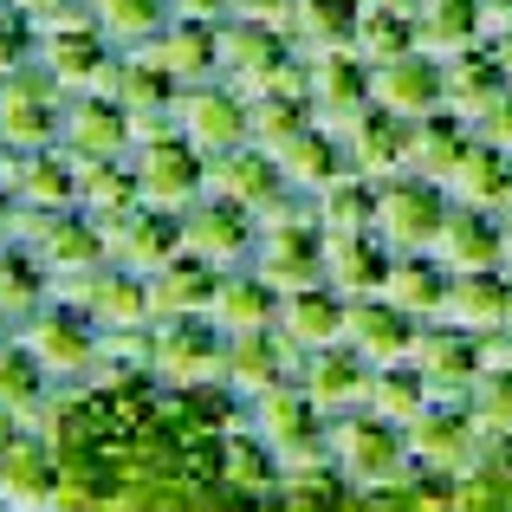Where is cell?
<instances>
[{
    "label": "cell",
    "mask_w": 512,
    "mask_h": 512,
    "mask_svg": "<svg viewBox=\"0 0 512 512\" xmlns=\"http://www.w3.org/2000/svg\"><path fill=\"white\" fill-rule=\"evenodd\" d=\"M506 98H512V72L493 59L487 46H474V52H461V59H448V111H454V117H467V124L480 130Z\"/></svg>",
    "instance_id": "836d02e7"
},
{
    "label": "cell",
    "mask_w": 512,
    "mask_h": 512,
    "mask_svg": "<svg viewBox=\"0 0 512 512\" xmlns=\"http://www.w3.org/2000/svg\"><path fill=\"white\" fill-rule=\"evenodd\" d=\"M65 130V91L46 65H26V72L0 78V143L13 150H52Z\"/></svg>",
    "instance_id": "ba28073f"
},
{
    "label": "cell",
    "mask_w": 512,
    "mask_h": 512,
    "mask_svg": "<svg viewBox=\"0 0 512 512\" xmlns=\"http://www.w3.org/2000/svg\"><path fill=\"white\" fill-rule=\"evenodd\" d=\"M493 0H415V46L428 59H461V52L487 46Z\"/></svg>",
    "instance_id": "cb8c5ba5"
},
{
    "label": "cell",
    "mask_w": 512,
    "mask_h": 512,
    "mask_svg": "<svg viewBox=\"0 0 512 512\" xmlns=\"http://www.w3.org/2000/svg\"><path fill=\"white\" fill-rule=\"evenodd\" d=\"M487 435L480 422L461 409V402H435L422 422H409V454H415V474H454L461 480L467 467L480 461Z\"/></svg>",
    "instance_id": "9a60e30c"
},
{
    "label": "cell",
    "mask_w": 512,
    "mask_h": 512,
    "mask_svg": "<svg viewBox=\"0 0 512 512\" xmlns=\"http://www.w3.org/2000/svg\"><path fill=\"white\" fill-rule=\"evenodd\" d=\"M370 363L357 357L350 344H331V350H312V357H299V389L312 396V409L325 415V422H338V415H357L363 402H370Z\"/></svg>",
    "instance_id": "ac0fdd59"
},
{
    "label": "cell",
    "mask_w": 512,
    "mask_h": 512,
    "mask_svg": "<svg viewBox=\"0 0 512 512\" xmlns=\"http://www.w3.org/2000/svg\"><path fill=\"white\" fill-rule=\"evenodd\" d=\"M13 221H20V201H13V188L0 182V240H13Z\"/></svg>",
    "instance_id": "6f0895ef"
},
{
    "label": "cell",
    "mask_w": 512,
    "mask_h": 512,
    "mask_svg": "<svg viewBox=\"0 0 512 512\" xmlns=\"http://www.w3.org/2000/svg\"><path fill=\"white\" fill-rule=\"evenodd\" d=\"M175 20H208V26H227L234 20V0H169Z\"/></svg>",
    "instance_id": "f5cc1de1"
},
{
    "label": "cell",
    "mask_w": 512,
    "mask_h": 512,
    "mask_svg": "<svg viewBox=\"0 0 512 512\" xmlns=\"http://www.w3.org/2000/svg\"><path fill=\"white\" fill-rule=\"evenodd\" d=\"M130 163H137V182H143V201L150 208H195L201 195H208V156L195 150L188 137H163V143H143V150H130Z\"/></svg>",
    "instance_id": "4fadbf2b"
},
{
    "label": "cell",
    "mask_w": 512,
    "mask_h": 512,
    "mask_svg": "<svg viewBox=\"0 0 512 512\" xmlns=\"http://www.w3.org/2000/svg\"><path fill=\"white\" fill-rule=\"evenodd\" d=\"M13 7H20V13H33V20H46V13H59L65 0H13Z\"/></svg>",
    "instance_id": "91938a15"
},
{
    "label": "cell",
    "mask_w": 512,
    "mask_h": 512,
    "mask_svg": "<svg viewBox=\"0 0 512 512\" xmlns=\"http://www.w3.org/2000/svg\"><path fill=\"white\" fill-rule=\"evenodd\" d=\"M52 266L39 260L26 240H0V312L7 318H33L39 305H52Z\"/></svg>",
    "instance_id": "ab89813d"
},
{
    "label": "cell",
    "mask_w": 512,
    "mask_h": 512,
    "mask_svg": "<svg viewBox=\"0 0 512 512\" xmlns=\"http://www.w3.org/2000/svg\"><path fill=\"white\" fill-rule=\"evenodd\" d=\"M20 208H78V156L72 150H26L20 182H13Z\"/></svg>",
    "instance_id": "60d3db41"
},
{
    "label": "cell",
    "mask_w": 512,
    "mask_h": 512,
    "mask_svg": "<svg viewBox=\"0 0 512 512\" xmlns=\"http://www.w3.org/2000/svg\"><path fill=\"white\" fill-rule=\"evenodd\" d=\"M448 292H454V273L435 253H402L389 286H383V299L396 305V312H409L415 325H441V318H448Z\"/></svg>",
    "instance_id": "d590c367"
},
{
    "label": "cell",
    "mask_w": 512,
    "mask_h": 512,
    "mask_svg": "<svg viewBox=\"0 0 512 512\" xmlns=\"http://www.w3.org/2000/svg\"><path fill=\"white\" fill-rule=\"evenodd\" d=\"M253 273L286 299V292L325 286V227H286V234H260L253 247Z\"/></svg>",
    "instance_id": "603a6c76"
},
{
    "label": "cell",
    "mask_w": 512,
    "mask_h": 512,
    "mask_svg": "<svg viewBox=\"0 0 512 512\" xmlns=\"http://www.w3.org/2000/svg\"><path fill=\"white\" fill-rule=\"evenodd\" d=\"M480 143H493V150H506V156H512V98L487 117V124H480Z\"/></svg>",
    "instance_id": "9f6ffc18"
},
{
    "label": "cell",
    "mask_w": 512,
    "mask_h": 512,
    "mask_svg": "<svg viewBox=\"0 0 512 512\" xmlns=\"http://www.w3.org/2000/svg\"><path fill=\"white\" fill-rule=\"evenodd\" d=\"M435 260L448 266L454 279L461 273H506V227H500V214L454 208L448 227H441V240H435Z\"/></svg>",
    "instance_id": "f1b7e54d"
},
{
    "label": "cell",
    "mask_w": 512,
    "mask_h": 512,
    "mask_svg": "<svg viewBox=\"0 0 512 512\" xmlns=\"http://www.w3.org/2000/svg\"><path fill=\"white\" fill-rule=\"evenodd\" d=\"M312 214L325 234H376V182L363 175H344L325 195H312Z\"/></svg>",
    "instance_id": "681fc988"
},
{
    "label": "cell",
    "mask_w": 512,
    "mask_h": 512,
    "mask_svg": "<svg viewBox=\"0 0 512 512\" xmlns=\"http://www.w3.org/2000/svg\"><path fill=\"white\" fill-rule=\"evenodd\" d=\"M474 143H480V130L467 124V117H454V111L415 117V124H409V175H428V182L448 188L454 169L474 156Z\"/></svg>",
    "instance_id": "1f68e13d"
},
{
    "label": "cell",
    "mask_w": 512,
    "mask_h": 512,
    "mask_svg": "<svg viewBox=\"0 0 512 512\" xmlns=\"http://www.w3.org/2000/svg\"><path fill=\"white\" fill-rule=\"evenodd\" d=\"M221 78L240 91V98H273V91L305 98V52L292 46L286 26L227 20L221 26Z\"/></svg>",
    "instance_id": "6da1fadb"
},
{
    "label": "cell",
    "mask_w": 512,
    "mask_h": 512,
    "mask_svg": "<svg viewBox=\"0 0 512 512\" xmlns=\"http://www.w3.org/2000/svg\"><path fill=\"white\" fill-rule=\"evenodd\" d=\"M305 98H312L318 124L338 130L350 111L370 104V65H363L350 46L344 52H312V59H305Z\"/></svg>",
    "instance_id": "4316f807"
},
{
    "label": "cell",
    "mask_w": 512,
    "mask_h": 512,
    "mask_svg": "<svg viewBox=\"0 0 512 512\" xmlns=\"http://www.w3.org/2000/svg\"><path fill=\"white\" fill-rule=\"evenodd\" d=\"M143 52H150V59L163 65L182 91L221 78V26H208V20H175V13H169V26Z\"/></svg>",
    "instance_id": "f546056e"
},
{
    "label": "cell",
    "mask_w": 512,
    "mask_h": 512,
    "mask_svg": "<svg viewBox=\"0 0 512 512\" xmlns=\"http://www.w3.org/2000/svg\"><path fill=\"white\" fill-rule=\"evenodd\" d=\"M318 124V111H312V98H292V91H273V98H247V137L260 143V150H286L299 130H312Z\"/></svg>",
    "instance_id": "c3c4849f"
},
{
    "label": "cell",
    "mask_w": 512,
    "mask_h": 512,
    "mask_svg": "<svg viewBox=\"0 0 512 512\" xmlns=\"http://www.w3.org/2000/svg\"><path fill=\"white\" fill-rule=\"evenodd\" d=\"M299 0H234V20H266V26H286Z\"/></svg>",
    "instance_id": "db71d44e"
},
{
    "label": "cell",
    "mask_w": 512,
    "mask_h": 512,
    "mask_svg": "<svg viewBox=\"0 0 512 512\" xmlns=\"http://www.w3.org/2000/svg\"><path fill=\"white\" fill-rule=\"evenodd\" d=\"M208 195H221V201H234V208L260 214V208H273L279 195H292V188H286V169H279L273 150L240 143V150H227V156H208Z\"/></svg>",
    "instance_id": "ffe728a7"
},
{
    "label": "cell",
    "mask_w": 512,
    "mask_h": 512,
    "mask_svg": "<svg viewBox=\"0 0 512 512\" xmlns=\"http://www.w3.org/2000/svg\"><path fill=\"white\" fill-rule=\"evenodd\" d=\"M409 363L422 370V383L435 389V402H461L467 409V396H474V383H480V338H467V331H454V325H422Z\"/></svg>",
    "instance_id": "2e32d148"
},
{
    "label": "cell",
    "mask_w": 512,
    "mask_h": 512,
    "mask_svg": "<svg viewBox=\"0 0 512 512\" xmlns=\"http://www.w3.org/2000/svg\"><path fill=\"white\" fill-rule=\"evenodd\" d=\"M208 318L227 338H240V331H273L279 325V292L266 286L253 266H234V273H221V286H214Z\"/></svg>",
    "instance_id": "f35d334b"
},
{
    "label": "cell",
    "mask_w": 512,
    "mask_h": 512,
    "mask_svg": "<svg viewBox=\"0 0 512 512\" xmlns=\"http://www.w3.org/2000/svg\"><path fill=\"white\" fill-rule=\"evenodd\" d=\"M448 195H454V208L500 214V208H506V195H512V156H506V150H493V143H474V156L454 169Z\"/></svg>",
    "instance_id": "ee69618b"
},
{
    "label": "cell",
    "mask_w": 512,
    "mask_h": 512,
    "mask_svg": "<svg viewBox=\"0 0 512 512\" xmlns=\"http://www.w3.org/2000/svg\"><path fill=\"white\" fill-rule=\"evenodd\" d=\"M389 273H396V253H389L376 234H325V286L344 292L350 305L383 299Z\"/></svg>",
    "instance_id": "484cf974"
},
{
    "label": "cell",
    "mask_w": 512,
    "mask_h": 512,
    "mask_svg": "<svg viewBox=\"0 0 512 512\" xmlns=\"http://www.w3.org/2000/svg\"><path fill=\"white\" fill-rule=\"evenodd\" d=\"M214 286H221V266L195 260V253L182 247L169 266H156V273H150V305H156V325H163V318H208Z\"/></svg>",
    "instance_id": "e575fe53"
},
{
    "label": "cell",
    "mask_w": 512,
    "mask_h": 512,
    "mask_svg": "<svg viewBox=\"0 0 512 512\" xmlns=\"http://www.w3.org/2000/svg\"><path fill=\"white\" fill-rule=\"evenodd\" d=\"M227 370V331L214 318H163L156 325V357L150 376L169 389H201V383H221Z\"/></svg>",
    "instance_id": "30bf717a"
},
{
    "label": "cell",
    "mask_w": 512,
    "mask_h": 512,
    "mask_svg": "<svg viewBox=\"0 0 512 512\" xmlns=\"http://www.w3.org/2000/svg\"><path fill=\"white\" fill-rule=\"evenodd\" d=\"M39 65L59 78L65 98H78V91H111L117 52H111V33L98 26V13H91V0H65L59 13L39 20Z\"/></svg>",
    "instance_id": "7a4b0ae2"
},
{
    "label": "cell",
    "mask_w": 512,
    "mask_h": 512,
    "mask_svg": "<svg viewBox=\"0 0 512 512\" xmlns=\"http://www.w3.org/2000/svg\"><path fill=\"white\" fill-rule=\"evenodd\" d=\"M350 52H357L363 65H389V59H409L415 46V7H376V0H363V20H357V39H350Z\"/></svg>",
    "instance_id": "f6af8a7d"
},
{
    "label": "cell",
    "mask_w": 512,
    "mask_h": 512,
    "mask_svg": "<svg viewBox=\"0 0 512 512\" xmlns=\"http://www.w3.org/2000/svg\"><path fill=\"white\" fill-rule=\"evenodd\" d=\"M175 124H182V137L195 143L201 156H227L240 150L247 137V98H240L227 78H208V85H188L182 98H175Z\"/></svg>",
    "instance_id": "5bb4252c"
},
{
    "label": "cell",
    "mask_w": 512,
    "mask_h": 512,
    "mask_svg": "<svg viewBox=\"0 0 512 512\" xmlns=\"http://www.w3.org/2000/svg\"><path fill=\"white\" fill-rule=\"evenodd\" d=\"M20 344L33 350L39 363H46V376L52 383H85L91 376V363H98V344H104V331L91 325L85 312H72V305H39L33 318H20Z\"/></svg>",
    "instance_id": "9c48e42d"
},
{
    "label": "cell",
    "mask_w": 512,
    "mask_h": 512,
    "mask_svg": "<svg viewBox=\"0 0 512 512\" xmlns=\"http://www.w3.org/2000/svg\"><path fill=\"white\" fill-rule=\"evenodd\" d=\"M376 7H415V0H376Z\"/></svg>",
    "instance_id": "6125c7cd"
},
{
    "label": "cell",
    "mask_w": 512,
    "mask_h": 512,
    "mask_svg": "<svg viewBox=\"0 0 512 512\" xmlns=\"http://www.w3.org/2000/svg\"><path fill=\"white\" fill-rule=\"evenodd\" d=\"M20 428V415H0V448H7V435Z\"/></svg>",
    "instance_id": "94428289"
},
{
    "label": "cell",
    "mask_w": 512,
    "mask_h": 512,
    "mask_svg": "<svg viewBox=\"0 0 512 512\" xmlns=\"http://www.w3.org/2000/svg\"><path fill=\"white\" fill-rule=\"evenodd\" d=\"M52 389H59V383L46 376V363H39L33 350H26L20 338H0V415H20V422H26Z\"/></svg>",
    "instance_id": "7dc6e473"
},
{
    "label": "cell",
    "mask_w": 512,
    "mask_h": 512,
    "mask_svg": "<svg viewBox=\"0 0 512 512\" xmlns=\"http://www.w3.org/2000/svg\"><path fill=\"white\" fill-rule=\"evenodd\" d=\"M370 104H383V111L396 117H435L448 111V65L428 59V52H409V59H389L370 72Z\"/></svg>",
    "instance_id": "d6986e66"
},
{
    "label": "cell",
    "mask_w": 512,
    "mask_h": 512,
    "mask_svg": "<svg viewBox=\"0 0 512 512\" xmlns=\"http://www.w3.org/2000/svg\"><path fill=\"white\" fill-rule=\"evenodd\" d=\"M487 52L512 72V7H493V20H487Z\"/></svg>",
    "instance_id": "11a10c76"
},
{
    "label": "cell",
    "mask_w": 512,
    "mask_h": 512,
    "mask_svg": "<svg viewBox=\"0 0 512 512\" xmlns=\"http://www.w3.org/2000/svg\"><path fill=\"white\" fill-rule=\"evenodd\" d=\"M331 467H338L357 493H389V487H409L415 480L409 435L389 428L383 415H370V409L331 422Z\"/></svg>",
    "instance_id": "3957f363"
},
{
    "label": "cell",
    "mask_w": 512,
    "mask_h": 512,
    "mask_svg": "<svg viewBox=\"0 0 512 512\" xmlns=\"http://www.w3.org/2000/svg\"><path fill=\"white\" fill-rule=\"evenodd\" d=\"M78 208L104 227L124 221L130 208H143L137 163H130V156H85V163H78Z\"/></svg>",
    "instance_id": "74e56055"
},
{
    "label": "cell",
    "mask_w": 512,
    "mask_h": 512,
    "mask_svg": "<svg viewBox=\"0 0 512 512\" xmlns=\"http://www.w3.org/2000/svg\"><path fill=\"white\" fill-rule=\"evenodd\" d=\"M111 98L124 104L130 117H150V111H175V98H182V85L163 72V65L150 59V52H117V72H111Z\"/></svg>",
    "instance_id": "7bdbcfd3"
},
{
    "label": "cell",
    "mask_w": 512,
    "mask_h": 512,
    "mask_svg": "<svg viewBox=\"0 0 512 512\" xmlns=\"http://www.w3.org/2000/svg\"><path fill=\"white\" fill-rule=\"evenodd\" d=\"M370 415H383L389 428H402L409 435V422H422L428 409H435V389L422 383V370L415 363H389V370L370 376V402H363Z\"/></svg>",
    "instance_id": "bcb514c9"
},
{
    "label": "cell",
    "mask_w": 512,
    "mask_h": 512,
    "mask_svg": "<svg viewBox=\"0 0 512 512\" xmlns=\"http://www.w3.org/2000/svg\"><path fill=\"white\" fill-rule=\"evenodd\" d=\"M59 150H72L78 163L85 156H130V111L111 98V91H78L65 98V130H59Z\"/></svg>",
    "instance_id": "7402d4cb"
},
{
    "label": "cell",
    "mask_w": 512,
    "mask_h": 512,
    "mask_svg": "<svg viewBox=\"0 0 512 512\" xmlns=\"http://www.w3.org/2000/svg\"><path fill=\"white\" fill-rule=\"evenodd\" d=\"M221 383L234 389L240 402H260V396H273V389L299 383V350L279 338V331H240V338H227Z\"/></svg>",
    "instance_id": "e0dca14e"
},
{
    "label": "cell",
    "mask_w": 512,
    "mask_h": 512,
    "mask_svg": "<svg viewBox=\"0 0 512 512\" xmlns=\"http://www.w3.org/2000/svg\"><path fill=\"white\" fill-rule=\"evenodd\" d=\"M13 240H26V247L52 266V279L91 273V266L111 260V247H104V221H91L85 208H20Z\"/></svg>",
    "instance_id": "52a82bcc"
},
{
    "label": "cell",
    "mask_w": 512,
    "mask_h": 512,
    "mask_svg": "<svg viewBox=\"0 0 512 512\" xmlns=\"http://www.w3.org/2000/svg\"><path fill=\"white\" fill-rule=\"evenodd\" d=\"M357 20H363V0H299L286 20L292 46L312 59V52H344L357 39Z\"/></svg>",
    "instance_id": "b9f144b4"
},
{
    "label": "cell",
    "mask_w": 512,
    "mask_h": 512,
    "mask_svg": "<svg viewBox=\"0 0 512 512\" xmlns=\"http://www.w3.org/2000/svg\"><path fill=\"white\" fill-rule=\"evenodd\" d=\"M344 325H350V299L331 286H305V292H286L279 299V338H286L299 357H312V350H331L344 344Z\"/></svg>",
    "instance_id": "83f0119b"
},
{
    "label": "cell",
    "mask_w": 512,
    "mask_h": 512,
    "mask_svg": "<svg viewBox=\"0 0 512 512\" xmlns=\"http://www.w3.org/2000/svg\"><path fill=\"white\" fill-rule=\"evenodd\" d=\"M441 325H454V331H467V338H506V325H512V279L506 273H461L454 279V292H448V318Z\"/></svg>",
    "instance_id": "d6a6232c"
},
{
    "label": "cell",
    "mask_w": 512,
    "mask_h": 512,
    "mask_svg": "<svg viewBox=\"0 0 512 512\" xmlns=\"http://www.w3.org/2000/svg\"><path fill=\"white\" fill-rule=\"evenodd\" d=\"M506 279H512V247H506Z\"/></svg>",
    "instance_id": "be15d7a7"
},
{
    "label": "cell",
    "mask_w": 512,
    "mask_h": 512,
    "mask_svg": "<svg viewBox=\"0 0 512 512\" xmlns=\"http://www.w3.org/2000/svg\"><path fill=\"white\" fill-rule=\"evenodd\" d=\"M338 143L350 156V175H363V182H396V175H409V117L383 111V104H363V111H350L338 124Z\"/></svg>",
    "instance_id": "7c38bea8"
},
{
    "label": "cell",
    "mask_w": 512,
    "mask_h": 512,
    "mask_svg": "<svg viewBox=\"0 0 512 512\" xmlns=\"http://www.w3.org/2000/svg\"><path fill=\"white\" fill-rule=\"evenodd\" d=\"M20 163H26V150H13V143H0V182H20Z\"/></svg>",
    "instance_id": "680465c9"
},
{
    "label": "cell",
    "mask_w": 512,
    "mask_h": 512,
    "mask_svg": "<svg viewBox=\"0 0 512 512\" xmlns=\"http://www.w3.org/2000/svg\"><path fill=\"white\" fill-rule=\"evenodd\" d=\"M493 7H512V0H493Z\"/></svg>",
    "instance_id": "03108f58"
},
{
    "label": "cell",
    "mask_w": 512,
    "mask_h": 512,
    "mask_svg": "<svg viewBox=\"0 0 512 512\" xmlns=\"http://www.w3.org/2000/svg\"><path fill=\"white\" fill-rule=\"evenodd\" d=\"M0 338H7V312H0Z\"/></svg>",
    "instance_id": "e7e4bbea"
},
{
    "label": "cell",
    "mask_w": 512,
    "mask_h": 512,
    "mask_svg": "<svg viewBox=\"0 0 512 512\" xmlns=\"http://www.w3.org/2000/svg\"><path fill=\"white\" fill-rule=\"evenodd\" d=\"M182 247L195 253V260L234 273V266H253L260 221H253L247 208H234V201H221V195H201L195 208H182Z\"/></svg>",
    "instance_id": "8fae6325"
},
{
    "label": "cell",
    "mask_w": 512,
    "mask_h": 512,
    "mask_svg": "<svg viewBox=\"0 0 512 512\" xmlns=\"http://www.w3.org/2000/svg\"><path fill=\"white\" fill-rule=\"evenodd\" d=\"M247 428L279 454L286 480L292 474H312V467H331V422L312 409V396H305L299 383H286V389H273V396L247 402Z\"/></svg>",
    "instance_id": "277c9868"
},
{
    "label": "cell",
    "mask_w": 512,
    "mask_h": 512,
    "mask_svg": "<svg viewBox=\"0 0 512 512\" xmlns=\"http://www.w3.org/2000/svg\"><path fill=\"white\" fill-rule=\"evenodd\" d=\"M91 13L117 46H150L169 26V0H91Z\"/></svg>",
    "instance_id": "f907efd6"
},
{
    "label": "cell",
    "mask_w": 512,
    "mask_h": 512,
    "mask_svg": "<svg viewBox=\"0 0 512 512\" xmlns=\"http://www.w3.org/2000/svg\"><path fill=\"white\" fill-rule=\"evenodd\" d=\"M33 52H39V20H33V13H20L13 0H0V78L26 72Z\"/></svg>",
    "instance_id": "816d5d0a"
},
{
    "label": "cell",
    "mask_w": 512,
    "mask_h": 512,
    "mask_svg": "<svg viewBox=\"0 0 512 512\" xmlns=\"http://www.w3.org/2000/svg\"><path fill=\"white\" fill-rule=\"evenodd\" d=\"M415 318L409 312H396L389 299H357L350 305V325H344V344L357 350L370 370H389V363H409V350H415Z\"/></svg>",
    "instance_id": "4dcf8cb0"
},
{
    "label": "cell",
    "mask_w": 512,
    "mask_h": 512,
    "mask_svg": "<svg viewBox=\"0 0 512 512\" xmlns=\"http://www.w3.org/2000/svg\"><path fill=\"white\" fill-rule=\"evenodd\" d=\"M448 214H454V195L441 182H428V175H396V182L376 188V240L396 260L402 253H435Z\"/></svg>",
    "instance_id": "5b68a950"
},
{
    "label": "cell",
    "mask_w": 512,
    "mask_h": 512,
    "mask_svg": "<svg viewBox=\"0 0 512 512\" xmlns=\"http://www.w3.org/2000/svg\"><path fill=\"white\" fill-rule=\"evenodd\" d=\"M0 493L13 506H46L52 512V493H59V448H52L39 428H13L7 448H0Z\"/></svg>",
    "instance_id": "d4e9b609"
},
{
    "label": "cell",
    "mask_w": 512,
    "mask_h": 512,
    "mask_svg": "<svg viewBox=\"0 0 512 512\" xmlns=\"http://www.w3.org/2000/svg\"><path fill=\"white\" fill-rule=\"evenodd\" d=\"M279 169H286V188L292 195H325L331 182H344L350 175V156H344V143H338V130L331 124H312V130H299V137L279 150Z\"/></svg>",
    "instance_id": "8d00e7d4"
},
{
    "label": "cell",
    "mask_w": 512,
    "mask_h": 512,
    "mask_svg": "<svg viewBox=\"0 0 512 512\" xmlns=\"http://www.w3.org/2000/svg\"><path fill=\"white\" fill-rule=\"evenodd\" d=\"M104 247H111V260L117 266H130V273H143L150 279L156 266H169L175 253H182V214H169V208H130L124 221H111L104 227Z\"/></svg>",
    "instance_id": "44dd1931"
},
{
    "label": "cell",
    "mask_w": 512,
    "mask_h": 512,
    "mask_svg": "<svg viewBox=\"0 0 512 512\" xmlns=\"http://www.w3.org/2000/svg\"><path fill=\"white\" fill-rule=\"evenodd\" d=\"M52 299L72 305V312H85L98 331H150V325H156L150 279L130 273V266H117V260L91 266V273L59 279V286H52Z\"/></svg>",
    "instance_id": "8992f818"
}]
</instances>
